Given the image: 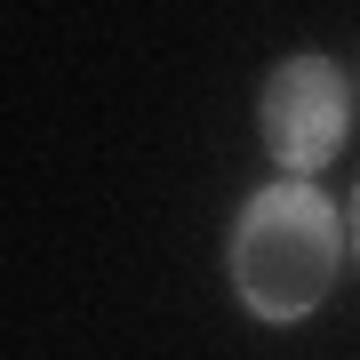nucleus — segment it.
I'll return each instance as SVG.
<instances>
[{
  "label": "nucleus",
  "mask_w": 360,
  "mask_h": 360,
  "mask_svg": "<svg viewBox=\"0 0 360 360\" xmlns=\"http://www.w3.org/2000/svg\"><path fill=\"white\" fill-rule=\"evenodd\" d=\"M352 240H345V217H336V200L321 193V184H264L257 200L240 208V224H232V288H240V304L257 312V321L272 328H296L312 321V312L328 304L336 272H345Z\"/></svg>",
  "instance_id": "1"
},
{
  "label": "nucleus",
  "mask_w": 360,
  "mask_h": 360,
  "mask_svg": "<svg viewBox=\"0 0 360 360\" xmlns=\"http://www.w3.org/2000/svg\"><path fill=\"white\" fill-rule=\"evenodd\" d=\"M257 120H264L272 168H288L296 184H312V168L336 160V144H345V129L360 120V104H352V80L336 72L328 56H288V65H272V80H264Z\"/></svg>",
  "instance_id": "2"
},
{
  "label": "nucleus",
  "mask_w": 360,
  "mask_h": 360,
  "mask_svg": "<svg viewBox=\"0 0 360 360\" xmlns=\"http://www.w3.org/2000/svg\"><path fill=\"white\" fill-rule=\"evenodd\" d=\"M345 240H352V264H360V184H352V208H345Z\"/></svg>",
  "instance_id": "3"
},
{
  "label": "nucleus",
  "mask_w": 360,
  "mask_h": 360,
  "mask_svg": "<svg viewBox=\"0 0 360 360\" xmlns=\"http://www.w3.org/2000/svg\"><path fill=\"white\" fill-rule=\"evenodd\" d=\"M352 104H360V72H352Z\"/></svg>",
  "instance_id": "4"
}]
</instances>
